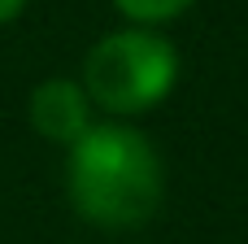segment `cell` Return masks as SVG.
<instances>
[{
	"instance_id": "6da1fadb",
	"label": "cell",
	"mask_w": 248,
	"mask_h": 244,
	"mask_svg": "<svg viewBox=\"0 0 248 244\" xmlns=\"http://www.w3.org/2000/svg\"><path fill=\"white\" fill-rule=\"evenodd\" d=\"M65 192L74 210L109 231L140 227L157 214L166 179L161 157L144 131L126 122H92L65 162Z\"/></svg>"
},
{
	"instance_id": "7a4b0ae2",
	"label": "cell",
	"mask_w": 248,
	"mask_h": 244,
	"mask_svg": "<svg viewBox=\"0 0 248 244\" xmlns=\"http://www.w3.org/2000/svg\"><path fill=\"white\" fill-rule=\"evenodd\" d=\"M179 79V52L166 35L131 26L92 44L83 61V92L105 114L131 118L157 109Z\"/></svg>"
},
{
	"instance_id": "3957f363",
	"label": "cell",
	"mask_w": 248,
	"mask_h": 244,
	"mask_svg": "<svg viewBox=\"0 0 248 244\" xmlns=\"http://www.w3.org/2000/svg\"><path fill=\"white\" fill-rule=\"evenodd\" d=\"M31 127L52 140V144H74L87 127H92V100L83 92V83H70V79H44L35 92H31Z\"/></svg>"
},
{
	"instance_id": "277c9868",
	"label": "cell",
	"mask_w": 248,
	"mask_h": 244,
	"mask_svg": "<svg viewBox=\"0 0 248 244\" xmlns=\"http://www.w3.org/2000/svg\"><path fill=\"white\" fill-rule=\"evenodd\" d=\"M131 22H144V26H153V22H170V17H179L192 0H113Z\"/></svg>"
},
{
	"instance_id": "5b68a950",
	"label": "cell",
	"mask_w": 248,
	"mask_h": 244,
	"mask_svg": "<svg viewBox=\"0 0 248 244\" xmlns=\"http://www.w3.org/2000/svg\"><path fill=\"white\" fill-rule=\"evenodd\" d=\"M22 9H26V0H0V26H4V22H13Z\"/></svg>"
}]
</instances>
